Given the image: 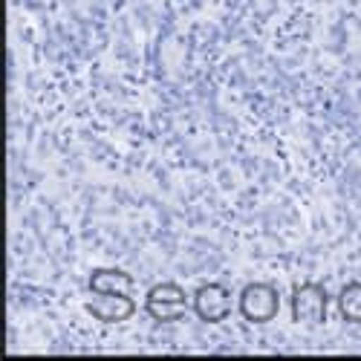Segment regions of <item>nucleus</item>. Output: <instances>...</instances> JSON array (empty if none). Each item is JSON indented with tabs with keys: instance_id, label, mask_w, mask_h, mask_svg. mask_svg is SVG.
I'll return each instance as SVG.
<instances>
[{
	"instance_id": "obj_4",
	"label": "nucleus",
	"mask_w": 361,
	"mask_h": 361,
	"mask_svg": "<svg viewBox=\"0 0 361 361\" xmlns=\"http://www.w3.org/2000/svg\"><path fill=\"white\" fill-rule=\"evenodd\" d=\"M191 310L202 324H223L231 315V289L220 281L202 283L191 298Z\"/></svg>"
},
{
	"instance_id": "obj_3",
	"label": "nucleus",
	"mask_w": 361,
	"mask_h": 361,
	"mask_svg": "<svg viewBox=\"0 0 361 361\" xmlns=\"http://www.w3.org/2000/svg\"><path fill=\"white\" fill-rule=\"evenodd\" d=\"M292 321L295 324H307V326H318L326 321V310H329V295L324 289V283L318 281H304L292 289Z\"/></svg>"
},
{
	"instance_id": "obj_5",
	"label": "nucleus",
	"mask_w": 361,
	"mask_h": 361,
	"mask_svg": "<svg viewBox=\"0 0 361 361\" xmlns=\"http://www.w3.org/2000/svg\"><path fill=\"white\" fill-rule=\"evenodd\" d=\"M84 310L102 324H125L136 315V295H93Z\"/></svg>"
},
{
	"instance_id": "obj_6",
	"label": "nucleus",
	"mask_w": 361,
	"mask_h": 361,
	"mask_svg": "<svg viewBox=\"0 0 361 361\" xmlns=\"http://www.w3.org/2000/svg\"><path fill=\"white\" fill-rule=\"evenodd\" d=\"M87 289L90 295H136V278L125 269H93Z\"/></svg>"
},
{
	"instance_id": "obj_2",
	"label": "nucleus",
	"mask_w": 361,
	"mask_h": 361,
	"mask_svg": "<svg viewBox=\"0 0 361 361\" xmlns=\"http://www.w3.org/2000/svg\"><path fill=\"white\" fill-rule=\"evenodd\" d=\"M185 307H188V295H185L183 286L173 283V281L154 283L145 295V312L154 321H159V324L183 321Z\"/></svg>"
},
{
	"instance_id": "obj_1",
	"label": "nucleus",
	"mask_w": 361,
	"mask_h": 361,
	"mask_svg": "<svg viewBox=\"0 0 361 361\" xmlns=\"http://www.w3.org/2000/svg\"><path fill=\"white\" fill-rule=\"evenodd\" d=\"M281 292L272 281H252L237 295V312L246 324H269L278 318Z\"/></svg>"
},
{
	"instance_id": "obj_7",
	"label": "nucleus",
	"mask_w": 361,
	"mask_h": 361,
	"mask_svg": "<svg viewBox=\"0 0 361 361\" xmlns=\"http://www.w3.org/2000/svg\"><path fill=\"white\" fill-rule=\"evenodd\" d=\"M338 312L350 324H361V281H347L336 298Z\"/></svg>"
}]
</instances>
